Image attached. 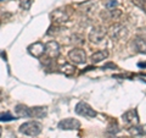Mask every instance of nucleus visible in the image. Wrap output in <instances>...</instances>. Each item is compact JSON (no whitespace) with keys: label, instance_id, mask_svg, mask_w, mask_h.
I'll list each match as a JSON object with an SVG mask.
<instances>
[{"label":"nucleus","instance_id":"obj_1","mask_svg":"<svg viewBox=\"0 0 146 138\" xmlns=\"http://www.w3.org/2000/svg\"><path fill=\"white\" fill-rule=\"evenodd\" d=\"M43 130V125L38 121H27L20 126V132L26 136L35 137Z\"/></svg>","mask_w":146,"mask_h":138},{"label":"nucleus","instance_id":"obj_2","mask_svg":"<svg viewBox=\"0 0 146 138\" xmlns=\"http://www.w3.org/2000/svg\"><path fill=\"white\" fill-rule=\"evenodd\" d=\"M76 113L80 115V116H84L86 119H93L96 117V111L90 107L89 104H86L85 102H79L76 105Z\"/></svg>","mask_w":146,"mask_h":138},{"label":"nucleus","instance_id":"obj_3","mask_svg":"<svg viewBox=\"0 0 146 138\" xmlns=\"http://www.w3.org/2000/svg\"><path fill=\"white\" fill-rule=\"evenodd\" d=\"M107 34V31L102 26H98V27H94L93 29L90 31L89 33V40L93 42L95 44H98L100 42H102V39L106 37Z\"/></svg>","mask_w":146,"mask_h":138},{"label":"nucleus","instance_id":"obj_4","mask_svg":"<svg viewBox=\"0 0 146 138\" xmlns=\"http://www.w3.org/2000/svg\"><path fill=\"white\" fill-rule=\"evenodd\" d=\"M68 59L72 61L79 65V64H84L86 61V54L83 49L80 48H76V49H72L70 53H68Z\"/></svg>","mask_w":146,"mask_h":138},{"label":"nucleus","instance_id":"obj_5","mask_svg":"<svg viewBox=\"0 0 146 138\" xmlns=\"http://www.w3.org/2000/svg\"><path fill=\"white\" fill-rule=\"evenodd\" d=\"M108 36L111 39H121L127 36V28L121 23H113L108 29Z\"/></svg>","mask_w":146,"mask_h":138},{"label":"nucleus","instance_id":"obj_6","mask_svg":"<svg viewBox=\"0 0 146 138\" xmlns=\"http://www.w3.org/2000/svg\"><path fill=\"white\" fill-rule=\"evenodd\" d=\"M80 127V122L77 119L73 117H68V119H63L58 122V128L60 130H65V131H70V130H78Z\"/></svg>","mask_w":146,"mask_h":138},{"label":"nucleus","instance_id":"obj_7","mask_svg":"<svg viewBox=\"0 0 146 138\" xmlns=\"http://www.w3.org/2000/svg\"><path fill=\"white\" fill-rule=\"evenodd\" d=\"M45 54L48 55V58L55 59L60 55V45H58L57 42L55 40H50L45 44Z\"/></svg>","mask_w":146,"mask_h":138},{"label":"nucleus","instance_id":"obj_8","mask_svg":"<svg viewBox=\"0 0 146 138\" xmlns=\"http://www.w3.org/2000/svg\"><path fill=\"white\" fill-rule=\"evenodd\" d=\"M123 121H124L127 125H131V126H135L139 123V115L136 113V109L133 110H128L127 113L123 114Z\"/></svg>","mask_w":146,"mask_h":138},{"label":"nucleus","instance_id":"obj_9","mask_svg":"<svg viewBox=\"0 0 146 138\" xmlns=\"http://www.w3.org/2000/svg\"><path fill=\"white\" fill-rule=\"evenodd\" d=\"M28 53L34 58L40 59L45 54V45L40 42H36L34 44H31L28 47Z\"/></svg>","mask_w":146,"mask_h":138},{"label":"nucleus","instance_id":"obj_10","mask_svg":"<svg viewBox=\"0 0 146 138\" xmlns=\"http://www.w3.org/2000/svg\"><path fill=\"white\" fill-rule=\"evenodd\" d=\"M51 18L54 21V23H63V22L68 21V15L65 10H61V9H58V10H55L52 13H51Z\"/></svg>","mask_w":146,"mask_h":138},{"label":"nucleus","instance_id":"obj_11","mask_svg":"<svg viewBox=\"0 0 146 138\" xmlns=\"http://www.w3.org/2000/svg\"><path fill=\"white\" fill-rule=\"evenodd\" d=\"M15 113L20 117H32V109L26 107V105L18 104L15 107Z\"/></svg>","mask_w":146,"mask_h":138},{"label":"nucleus","instance_id":"obj_12","mask_svg":"<svg viewBox=\"0 0 146 138\" xmlns=\"http://www.w3.org/2000/svg\"><path fill=\"white\" fill-rule=\"evenodd\" d=\"M107 56H108V50L104 49V50H99V52L94 53L90 56V60H91L93 64H99V62H101L102 60H105V59H107Z\"/></svg>","mask_w":146,"mask_h":138},{"label":"nucleus","instance_id":"obj_13","mask_svg":"<svg viewBox=\"0 0 146 138\" xmlns=\"http://www.w3.org/2000/svg\"><path fill=\"white\" fill-rule=\"evenodd\" d=\"M31 109H32V117L43 119L48 115V108H45V107H35Z\"/></svg>","mask_w":146,"mask_h":138},{"label":"nucleus","instance_id":"obj_14","mask_svg":"<svg viewBox=\"0 0 146 138\" xmlns=\"http://www.w3.org/2000/svg\"><path fill=\"white\" fill-rule=\"evenodd\" d=\"M134 47L138 50L139 53L146 54V38H141V37H138L134 40Z\"/></svg>","mask_w":146,"mask_h":138},{"label":"nucleus","instance_id":"obj_15","mask_svg":"<svg viewBox=\"0 0 146 138\" xmlns=\"http://www.w3.org/2000/svg\"><path fill=\"white\" fill-rule=\"evenodd\" d=\"M60 71L63 73L65 76H67V77H70V76H72L73 73L76 72V67L72 65V64H70V62H66V64H63V65L60 67Z\"/></svg>","mask_w":146,"mask_h":138},{"label":"nucleus","instance_id":"obj_16","mask_svg":"<svg viewBox=\"0 0 146 138\" xmlns=\"http://www.w3.org/2000/svg\"><path fill=\"white\" fill-rule=\"evenodd\" d=\"M129 133L131 136H145L146 135V125L131 126V128H129Z\"/></svg>","mask_w":146,"mask_h":138},{"label":"nucleus","instance_id":"obj_17","mask_svg":"<svg viewBox=\"0 0 146 138\" xmlns=\"http://www.w3.org/2000/svg\"><path fill=\"white\" fill-rule=\"evenodd\" d=\"M16 119H17V117L12 116V115L9 114V113L0 114V121H13V120H16Z\"/></svg>","mask_w":146,"mask_h":138},{"label":"nucleus","instance_id":"obj_18","mask_svg":"<svg viewBox=\"0 0 146 138\" xmlns=\"http://www.w3.org/2000/svg\"><path fill=\"white\" fill-rule=\"evenodd\" d=\"M32 4H33V0H20V6L23 10H29Z\"/></svg>","mask_w":146,"mask_h":138},{"label":"nucleus","instance_id":"obj_19","mask_svg":"<svg viewBox=\"0 0 146 138\" xmlns=\"http://www.w3.org/2000/svg\"><path fill=\"white\" fill-rule=\"evenodd\" d=\"M117 4H118L117 0H105V6H106V9H108V10L115 9L117 6Z\"/></svg>","mask_w":146,"mask_h":138},{"label":"nucleus","instance_id":"obj_20","mask_svg":"<svg viewBox=\"0 0 146 138\" xmlns=\"http://www.w3.org/2000/svg\"><path fill=\"white\" fill-rule=\"evenodd\" d=\"M72 43H74V44H82V43H84L83 36H80V34H73L72 36Z\"/></svg>","mask_w":146,"mask_h":138},{"label":"nucleus","instance_id":"obj_21","mask_svg":"<svg viewBox=\"0 0 146 138\" xmlns=\"http://www.w3.org/2000/svg\"><path fill=\"white\" fill-rule=\"evenodd\" d=\"M58 31H60V28H58V26H57V25H54V26H51V27L49 28L48 34H49V36H51V34H56Z\"/></svg>","mask_w":146,"mask_h":138},{"label":"nucleus","instance_id":"obj_22","mask_svg":"<svg viewBox=\"0 0 146 138\" xmlns=\"http://www.w3.org/2000/svg\"><path fill=\"white\" fill-rule=\"evenodd\" d=\"M138 66L141 67V68H144V67H146V62H138Z\"/></svg>","mask_w":146,"mask_h":138},{"label":"nucleus","instance_id":"obj_23","mask_svg":"<svg viewBox=\"0 0 146 138\" xmlns=\"http://www.w3.org/2000/svg\"><path fill=\"white\" fill-rule=\"evenodd\" d=\"M1 133H3V128H1V126H0V137H1Z\"/></svg>","mask_w":146,"mask_h":138},{"label":"nucleus","instance_id":"obj_24","mask_svg":"<svg viewBox=\"0 0 146 138\" xmlns=\"http://www.w3.org/2000/svg\"><path fill=\"white\" fill-rule=\"evenodd\" d=\"M143 1H144V3H145V1H146V0H143Z\"/></svg>","mask_w":146,"mask_h":138},{"label":"nucleus","instance_id":"obj_25","mask_svg":"<svg viewBox=\"0 0 146 138\" xmlns=\"http://www.w3.org/2000/svg\"><path fill=\"white\" fill-rule=\"evenodd\" d=\"M0 1H4V0H0Z\"/></svg>","mask_w":146,"mask_h":138}]
</instances>
